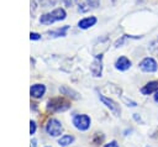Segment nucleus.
I'll use <instances>...</instances> for the list:
<instances>
[{
	"label": "nucleus",
	"mask_w": 158,
	"mask_h": 147,
	"mask_svg": "<svg viewBox=\"0 0 158 147\" xmlns=\"http://www.w3.org/2000/svg\"><path fill=\"white\" fill-rule=\"evenodd\" d=\"M86 2H88V5L91 6V7H98L100 0H86Z\"/></svg>",
	"instance_id": "16"
},
{
	"label": "nucleus",
	"mask_w": 158,
	"mask_h": 147,
	"mask_svg": "<svg viewBox=\"0 0 158 147\" xmlns=\"http://www.w3.org/2000/svg\"><path fill=\"white\" fill-rule=\"evenodd\" d=\"M138 65H139V69H141V70L147 72V73H154V72H157V69H158V64H157L156 59L152 58V57H146V58H143V59L139 62Z\"/></svg>",
	"instance_id": "5"
},
{
	"label": "nucleus",
	"mask_w": 158,
	"mask_h": 147,
	"mask_svg": "<svg viewBox=\"0 0 158 147\" xmlns=\"http://www.w3.org/2000/svg\"><path fill=\"white\" fill-rule=\"evenodd\" d=\"M90 124H91V120L85 114H77L73 116V125L75 128L80 131H86L90 127Z\"/></svg>",
	"instance_id": "3"
},
{
	"label": "nucleus",
	"mask_w": 158,
	"mask_h": 147,
	"mask_svg": "<svg viewBox=\"0 0 158 147\" xmlns=\"http://www.w3.org/2000/svg\"><path fill=\"white\" fill-rule=\"evenodd\" d=\"M44 93H46V85H43V84H33L30 88V95L35 99L42 98L44 95Z\"/></svg>",
	"instance_id": "8"
},
{
	"label": "nucleus",
	"mask_w": 158,
	"mask_h": 147,
	"mask_svg": "<svg viewBox=\"0 0 158 147\" xmlns=\"http://www.w3.org/2000/svg\"><path fill=\"white\" fill-rule=\"evenodd\" d=\"M90 70H91V74L94 77H101V73H102V62H101V57L99 58H95L93 64L90 65Z\"/></svg>",
	"instance_id": "10"
},
{
	"label": "nucleus",
	"mask_w": 158,
	"mask_h": 147,
	"mask_svg": "<svg viewBox=\"0 0 158 147\" xmlns=\"http://www.w3.org/2000/svg\"><path fill=\"white\" fill-rule=\"evenodd\" d=\"M36 132V122L33 120L30 121V135H33Z\"/></svg>",
	"instance_id": "15"
},
{
	"label": "nucleus",
	"mask_w": 158,
	"mask_h": 147,
	"mask_svg": "<svg viewBox=\"0 0 158 147\" xmlns=\"http://www.w3.org/2000/svg\"><path fill=\"white\" fill-rule=\"evenodd\" d=\"M123 101L127 104V106H132V107H135V106H137V103L136 101H132V100H128V99H126V98H123Z\"/></svg>",
	"instance_id": "18"
},
{
	"label": "nucleus",
	"mask_w": 158,
	"mask_h": 147,
	"mask_svg": "<svg viewBox=\"0 0 158 147\" xmlns=\"http://www.w3.org/2000/svg\"><path fill=\"white\" fill-rule=\"evenodd\" d=\"M67 17V12L62 7H57L54 9L53 11L51 12H47V14H43L40 19V22L42 25H51V23H54L57 21H62Z\"/></svg>",
	"instance_id": "1"
},
{
	"label": "nucleus",
	"mask_w": 158,
	"mask_h": 147,
	"mask_svg": "<svg viewBox=\"0 0 158 147\" xmlns=\"http://www.w3.org/2000/svg\"><path fill=\"white\" fill-rule=\"evenodd\" d=\"M147 147H151V146H147Z\"/></svg>",
	"instance_id": "23"
},
{
	"label": "nucleus",
	"mask_w": 158,
	"mask_h": 147,
	"mask_svg": "<svg viewBox=\"0 0 158 147\" xmlns=\"http://www.w3.org/2000/svg\"><path fill=\"white\" fill-rule=\"evenodd\" d=\"M62 1H63L67 6H72V5H73V2H74L75 0H62Z\"/></svg>",
	"instance_id": "20"
},
{
	"label": "nucleus",
	"mask_w": 158,
	"mask_h": 147,
	"mask_svg": "<svg viewBox=\"0 0 158 147\" xmlns=\"http://www.w3.org/2000/svg\"><path fill=\"white\" fill-rule=\"evenodd\" d=\"M131 65H132L131 61H130L127 57H125V56L118 57V58L116 59V62H115V68H116L117 70H121V72H125V70L130 69Z\"/></svg>",
	"instance_id": "7"
},
{
	"label": "nucleus",
	"mask_w": 158,
	"mask_h": 147,
	"mask_svg": "<svg viewBox=\"0 0 158 147\" xmlns=\"http://www.w3.org/2000/svg\"><path fill=\"white\" fill-rule=\"evenodd\" d=\"M104 147H118V145H117V142L116 141H110L109 143H106Z\"/></svg>",
	"instance_id": "19"
},
{
	"label": "nucleus",
	"mask_w": 158,
	"mask_h": 147,
	"mask_svg": "<svg viewBox=\"0 0 158 147\" xmlns=\"http://www.w3.org/2000/svg\"><path fill=\"white\" fill-rule=\"evenodd\" d=\"M154 101H156V103H158V91H157V93H154Z\"/></svg>",
	"instance_id": "22"
},
{
	"label": "nucleus",
	"mask_w": 158,
	"mask_h": 147,
	"mask_svg": "<svg viewBox=\"0 0 158 147\" xmlns=\"http://www.w3.org/2000/svg\"><path fill=\"white\" fill-rule=\"evenodd\" d=\"M69 107V101L64 100L63 98H54L47 103V109L51 111H65Z\"/></svg>",
	"instance_id": "2"
},
{
	"label": "nucleus",
	"mask_w": 158,
	"mask_h": 147,
	"mask_svg": "<svg viewBox=\"0 0 158 147\" xmlns=\"http://www.w3.org/2000/svg\"><path fill=\"white\" fill-rule=\"evenodd\" d=\"M74 141V137L72 135H63L59 140H58V145L62 147H67L68 145H70Z\"/></svg>",
	"instance_id": "13"
},
{
	"label": "nucleus",
	"mask_w": 158,
	"mask_h": 147,
	"mask_svg": "<svg viewBox=\"0 0 158 147\" xmlns=\"http://www.w3.org/2000/svg\"><path fill=\"white\" fill-rule=\"evenodd\" d=\"M31 145H32V147H37V141L33 138V140L31 141Z\"/></svg>",
	"instance_id": "21"
},
{
	"label": "nucleus",
	"mask_w": 158,
	"mask_h": 147,
	"mask_svg": "<svg viewBox=\"0 0 158 147\" xmlns=\"http://www.w3.org/2000/svg\"><path fill=\"white\" fill-rule=\"evenodd\" d=\"M63 131V126L60 124V121H58L57 119H49L46 124V132L52 136V137H58L60 136Z\"/></svg>",
	"instance_id": "4"
},
{
	"label": "nucleus",
	"mask_w": 158,
	"mask_h": 147,
	"mask_svg": "<svg viewBox=\"0 0 158 147\" xmlns=\"http://www.w3.org/2000/svg\"><path fill=\"white\" fill-rule=\"evenodd\" d=\"M59 91L63 94V95H65V96H69V98H72V99H75V100H78L79 98H80V95L75 91V90H73V89H70L69 86H67V85H63V86H60L59 88Z\"/></svg>",
	"instance_id": "12"
},
{
	"label": "nucleus",
	"mask_w": 158,
	"mask_h": 147,
	"mask_svg": "<svg viewBox=\"0 0 158 147\" xmlns=\"http://www.w3.org/2000/svg\"><path fill=\"white\" fill-rule=\"evenodd\" d=\"M157 91H158V80L148 82L146 85H143L141 88V93L143 95H149V94H153V93H157Z\"/></svg>",
	"instance_id": "9"
},
{
	"label": "nucleus",
	"mask_w": 158,
	"mask_h": 147,
	"mask_svg": "<svg viewBox=\"0 0 158 147\" xmlns=\"http://www.w3.org/2000/svg\"><path fill=\"white\" fill-rule=\"evenodd\" d=\"M68 30H69V26H64V27L58 28V30H56V31L48 32V35H49L51 37H63V36L67 35V31H68Z\"/></svg>",
	"instance_id": "14"
},
{
	"label": "nucleus",
	"mask_w": 158,
	"mask_h": 147,
	"mask_svg": "<svg viewBox=\"0 0 158 147\" xmlns=\"http://www.w3.org/2000/svg\"><path fill=\"white\" fill-rule=\"evenodd\" d=\"M40 38H41V35H40V33H37V32H31V33H30V40L37 41V40H40Z\"/></svg>",
	"instance_id": "17"
},
{
	"label": "nucleus",
	"mask_w": 158,
	"mask_h": 147,
	"mask_svg": "<svg viewBox=\"0 0 158 147\" xmlns=\"http://www.w3.org/2000/svg\"><path fill=\"white\" fill-rule=\"evenodd\" d=\"M96 17L95 16H89V17H84L81 19L79 22H78V27L81 28V30H86V28H90L91 26H94L96 23Z\"/></svg>",
	"instance_id": "11"
},
{
	"label": "nucleus",
	"mask_w": 158,
	"mask_h": 147,
	"mask_svg": "<svg viewBox=\"0 0 158 147\" xmlns=\"http://www.w3.org/2000/svg\"><path fill=\"white\" fill-rule=\"evenodd\" d=\"M99 99L101 100V103H102L115 116H120L121 109H120V105H118L116 101H114L112 99H110V98H107V96H105V95H102V94H99Z\"/></svg>",
	"instance_id": "6"
}]
</instances>
